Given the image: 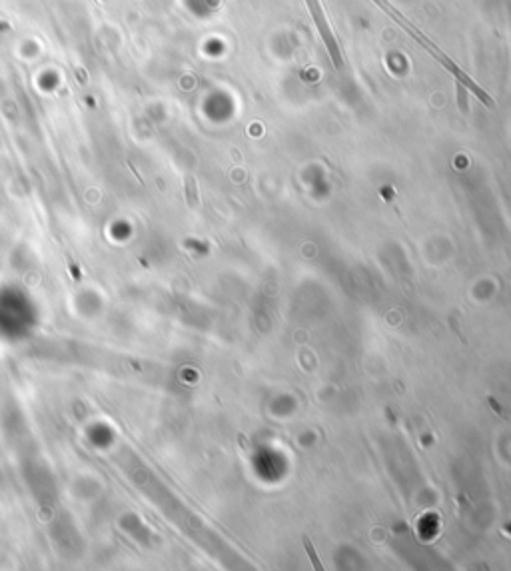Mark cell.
<instances>
[{
	"label": "cell",
	"instance_id": "obj_4",
	"mask_svg": "<svg viewBox=\"0 0 511 571\" xmlns=\"http://www.w3.org/2000/svg\"><path fill=\"white\" fill-rule=\"evenodd\" d=\"M186 194H188V204L196 206L198 204V194H196V182L192 176L186 178Z\"/></svg>",
	"mask_w": 511,
	"mask_h": 571
},
{
	"label": "cell",
	"instance_id": "obj_3",
	"mask_svg": "<svg viewBox=\"0 0 511 571\" xmlns=\"http://www.w3.org/2000/svg\"><path fill=\"white\" fill-rule=\"evenodd\" d=\"M304 548L305 553H308V558H310V561H312V565H314L315 570L318 571L324 570V565H322V561H320V558H318V553H315L314 550V543H312V539L308 538V536H304Z\"/></svg>",
	"mask_w": 511,
	"mask_h": 571
},
{
	"label": "cell",
	"instance_id": "obj_5",
	"mask_svg": "<svg viewBox=\"0 0 511 571\" xmlns=\"http://www.w3.org/2000/svg\"><path fill=\"white\" fill-rule=\"evenodd\" d=\"M488 404H490L491 406V410L495 411V414H498V416H501V418H503V420H507V421H511V411L507 410V408H503V406H501L500 401H498V399L495 398H488Z\"/></svg>",
	"mask_w": 511,
	"mask_h": 571
},
{
	"label": "cell",
	"instance_id": "obj_1",
	"mask_svg": "<svg viewBox=\"0 0 511 571\" xmlns=\"http://www.w3.org/2000/svg\"><path fill=\"white\" fill-rule=\"evenodd\" d=\"M374 2H376V4H378L381 11L388 14V16H392L393 21L398 22V24L402 26L405 33L412 34L413 38H415L417 43L422 44L425 50H427V52L434 56L435 60H439V65L444 66L447 72H451V74L456 76V80L459 82V84H464V87L468 88V90H471V94H473V96H478L479 100H481V102L485 104V106L495 108V102H493V98H491L490 94H488V92L483 90V88L478 87V84H476V82L471 80V76L466 74V72H464V70H461V68H459V66H457L456 62H454V60H451V58H449V56H447L446 52H442V48H439V46H435V44L432 43V40H429V38H427V36H425V34L422 33V31H420V28H417V26H415V24H413L412 21H408V18L403 16L402 12H400L398 9H395V6H393L390 0H374Z\"/></svg>",
	"mask_w": 511,
	"mask_h": 571
},
{
	"label": "cell",
	"instance_id": "obj_2",
	"mask_svg": "<svg viewBox=\"0 0 511 571\" xmlns=\"http://www.w3.org/2000/svg\"><path fill=\"white\" fill-rule=\"evenodd\" d=\"M305 4H308V11L312 12V16H314L315 26H318V33H320L322 40H324V44H326L327 52H330V58H332V62H334V66H336V70H342V66H344L342 60H344V58H342V52H339V46H337L336 36H334L332 28H330V22H327L326 14H324V9H322L320 0H305Z\"/></svg>",
	"mask_w": 511,
	"mask_h": 571
}]
</instances>
